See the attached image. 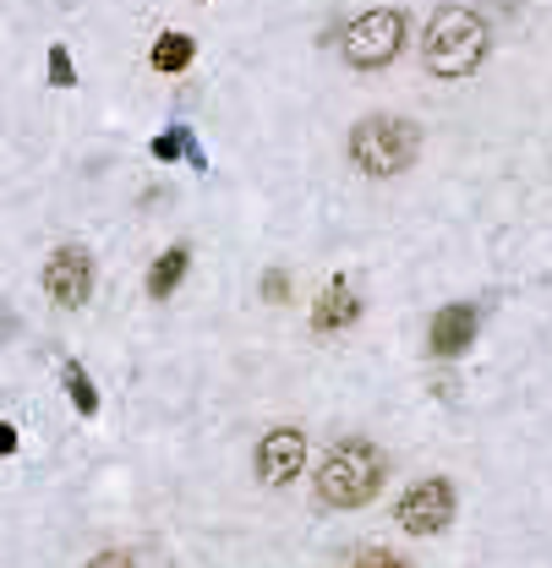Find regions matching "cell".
Listing matches in <instances>:
<instances>
[{
	"mask_svg": "<svg viewBox=\"0 0 552 568\" xmlns=\"http://www.w3.org/2000/svg\"><path fill=\"white\" fill-rule=\"evenodd\" d=\"M0 454H16V427L0 421Z\"/></svg>",
	"mask_w": 552,
	"mask_h": 568,
	"instance_id": "18",
	"label": "cell"
},
{
	"mask_svg": "<svg viewBox=\"0 0 552 568\" xmlns=\"http://www.w3.org/2000/svg\"><path fill=\"white\" fill-rule=\"evenodd\" d=\"M356 568H411L405 558H394L389 547H367L361 558H356Z\"/></svg>",
	"mask_w": 552,
	"mask_h": 568,
	"instance_id": "16",
	"label": "cell"
},
{
	"mask_svg": "<svg viewBox=\"0 0 552 568\" xmlns=\"http://www.w3.org/2000/svg\"><path fill=\"white\" fill-rule=\"evenodd\" d=\"M411 38V16L400 5H372L340 27V55L356 71H383Z\"/></svg>",
	"mask_w": 552,
	"mask_h": 568,
	"instance_id": "4",
	"label": "cell"
},
{
	"mask_svg": "<svg viewBox=\"0 0 552 568\" xmlns=\"http://www.w3.org/2000/svg\"><path fill=\"white\" fill-rule=\"evenodd\" d=\"M88 568H137L126 553H99V558H88Z\"/></svg>",
	"mask_w": 552,
	"mask_h": 568,
	"instance_id": "17",
	"label": "cell"
},
{
	"mask_svg": "<svg viewBox=\"0 0 552 568\" xmlns=\"http://www.w3.org/2000/svg\"><path fill=\"white\" fill-rule=\"evenodd\" d=\"M301 471H307V438H301L296 427L263 432V443H257V476H263L268 487H290Z\"/></svg>",
	"mask_w": 552,
	"mask_h": 568,
	"instance_id": "7",
	"label": "cell"
},
{
	"mask_svg": "<svg viewBox=\"0 0 552 568\" xmlns=\"http://www.w3.org/2000/svg\"><path fill=\"white\" fill-rule=\"evenodd\" d=\"M49 82H55V88H77V66H71V49H66V44L49 49Z\"/></svg>",
	"mask_w": 552,
	"mask_h": 568,
	"instance_id": "14",
	"label": "cell"
},
{
	"mask_svg": "<svg viewBox=\"0 0 552 568\" xmlns=\"http://www.w3.org/2000/svg\"><path fill=\"white\" fill-rule=\"evenodd\" d=\"M356 317H361V295H356V285H350L345 274H334L329 290H323L318 306H312V328H318V334H340V328H350Z\"/></svg>",
	"mask_w": 552,
	"mask_h": 568,
	"instance_id": "9",
	"label": "cell"
},
{
	"mask_svg": "<svg viewBox=\"0 0 552 568\" xmlns=\"http://www.w3.org/2000/svg\"><path fill=\"white\" fill-rule=\"evenodd\" d=\"M60 383H66L77 416H99V389H93V378L82 372V361H66V367H60Z\"/></svg>",
	"mask_w": 552,
	"mask_h": 568,
	"instance_id": "12",
	"label": "cell"
},
{
	"mask_svg": "<svg viewBox=\"0 0 552 568\" xmlns=\"http://www.w3.org/2000/svg\"><path fill=\"white\" fill-rule=\"evenodd\" d=\"M290 295V274L285 268H268L263 274V301H285Z\"/></svg>",
	"mask_w": 552,
	"mask_h": 568,
	"instance_id": "15",
	"label": "cell"
},
{
	"mask_svg": "<svg viewBox=\"0 0 552 568\" xmlns=\"http://www.w3.org/2000/svg\"><path fill=\"white\" fill-rule=\"evenodd\" d=\"M422 153V131L405 115H367L350 126V164L372 181H394L416 164Z\"/></svg>",
	"mask_w": 552,
	"mask_h": 568,
	"instance_id": "3",
	"label": "cell"
},
{
	"mask_svg": "<svg viewBox=\"0 0 552 568\" xmlns=\"http://www.w3.org/2000/svg\"><path fill=\"white\" fill-rule=\"evenodd\" d=\"M493 55V27L471 5H444L422 33V66L433 77H471Z\"/></svg>",
	"mask_w": 552,
	"mask_h": 568,
	"instance_id": "1",
	"label": "cell"
},
{
	"mask_svg": "<svg viewBox=\"0 0 552 568\" xmlns=\"http://www.w3.org/2000/svg\"><path fill=\"white\" fill-rule=\"evenodd\" d=\"M476 334H482V312H476L471 301H455V306L433 312V328H427V350H433L438 361H455V356H465V350L476 345Z\"/></svg>",
	"mask_w": 552,
	"mask_h": 568,
	"instance_id": "8",
	"label": "cell"
},
{
	"mask_svg": "<svg viewBox=\"0 0 552 568\" xmlns=\"http://www.w3.org/2000/svg\"><path fill=\"white\" fill-rule=\"evenodd\" d=\"M186 268H192V252H186V246H170V252L148 268V295H153V301H170L175 285L186 279Z\"/></svg>",
	"mask_w": 552,
	"mask_h": 568,
	"instance_id": "11",
	"label": "cell"
},
{
	"mask_svg": "<svg viewBox=\"0 0 552 568\" xmlns=\"http://www.w3.org/2000/svg\"><path fill=\"white\" fill-rule=\"evenodd\" d=\"M449 520H455V487H449L444 476H427V482L411 487L405 503H400V525H405L411 536H438V531H449Z\"/></svg>",
	"mask_w": 552,
	"mask_h": 568,
	"instance_id": "6",
	"label": "cell"
},
{
	"mask_svg": "<svg viewBox=\"0 0 552 568\" xmlns=\"http://www.w3.org/2000/svg\"><path fill=\"white\" fill-rule=\"evenodd\" d=\"M383 476H389L383 454L367 438H345L318 465V498L329 509H361V503H372L383 492Z\"/></svg>",
	"mask_w": 552,
	"mask_h": 568,
	"instance_id": "2",
	"label": "cell"
},
{
	"mask_svg": "<svg viewBox=\"0 0 552 568\" xmlns=\"http://www.w3.org/2000/svg\"><path fill=\"white\" fill-rule=\"evenodd\" d=\"M192 55H197V38L170 27V33H159V38H153L148 66H153V71H164V77H175V71H186V66H192Z\"/></svg>",
	"mask_w": 552,
	"mask_h": 568,
	"instance_id": "10",
	"label": "cell"
},
{
	"mask_svg": "<svg viewBox=\"0 0 552 568\" xmlns=\"http://www.w3.org/2000/svg\"><path fill=\"white\" fill-rule=\"evenodd\" d=\"M44 295L55 306H66V312L88 306V295H93V257L82 246H55L49 263H44Z\"/></svg>",
	"mask_w": 552,
	"mask_h": 568,
	"instance_id": "5",
	"label": "cell"
},
{
	"mask_svg": "<svg viewBox=\"0 0 552 568\" xmlns=\"http://www.w3.org/2000/svg\"><path fill=\"white\" fill-rule=\"evenodd\" d=\"M186 137H192L186 126H170V131H159V137H153V159H159V164H175V159L186 153Z\"/></svg>",
	"mask_w": 552,
	"mask_h": 568,
	"instance_id": "13",
	"label": "cell"
}]
</instances>
